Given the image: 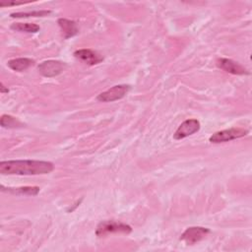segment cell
<instances>
[{
  "label": "cell",
  "instance_id": "cell-13",
  "mask_svg": "<svg viewBox=\"0 0 252 252\" xmlns=\"http://www.w3.org/2000/svg\"><path fill=\"white\" fill-rule=\"evenodd\" d=\"M11 29L16 32L35 33L40 30V27L32 23H15L11 25Z\"/></svg>",
  "mask_w": 252,
  "mask_h": 252
},
{
  "label": "cell",
  "instance_id": "cell-8",
  "mask_svg": "<svg viewBox=\"0 0 252 252\" xmlns=\"http://www.w3.org/2000/svg\"><path fill=\"white\" fill-rule=\"evenodd\" d=\"M217 66L233 75H248L249 71L243 67L241 64H239L236 61H233L232 59H228V58H219L217 60Z\"/></svg>",
  "mask_w": 252,
  "mask_h": 252
},
{
  "label": "cell",
  "instance_id": "cell-1",
  "mask_svg": "<svg viewBox=\"0 0 252 252\" xmlns=\"http://www.w3.org/2000/svg\"><path fill=\"white\" fill-rule=\"evenodd\" d=\"M54 165L46 160H3L0 162L2 175H40L50 173Z\"/></svg>",
  "mask_w": 252,
  "mask_h": 252
},
{
  "label": "cell",
  "instance_id": "cell-3",
  "mask_svg": "<svg viewBox=\"0 0 252 252\" xmlns=\"http://www.w3.org/2000/svg\"><path fill=\"white\" fill-rule=\"evenodd\" d=\"M248 130L244 128H239V127H232L229 129H224L221 131H218L214 133L209 141L213 144H220V143H224L228 141H232L238 138H242L248 134Z\"/></svg>",
  "mask_w": 252,
  "mask_h": 252
},
{
  "label": "cell",
  "instance_id": "cell-5",
  "mask_svg": "<svg viewBox=\"0 0 252 252\" xmlns=\"http://www.w3.org/2000/svg\"><path fill=\"white\" fill-rule=\"evenodd\" d=\"M67 65L65 62L58 61V60H47L41 62L37 69L38 72L43 76L47 78H52L55 76H58L61 74L65 69Z\"/></svg>",
  "mask_w": 252,
  "mask_h": 252
},
{
  "label": "cell",
  "instance_id": "cell-14",
  "mask_svg": "<svg viewBox=\"0 0 252 252\" xmlns=\"http://www.w3.org/2000/svg\"><path fill=\"white\" fill-rule=\"evenodd\" d=\"M0 124L3 128H18L23 126V123L19 119L8 114H3L1 116Z\"/></svg>",
  "mask_w": 252,
  "mask_h": 252
},
{
  "label": "cell",
  "instance_id": "cell-16",
  "mask_svg": "<svg viewBox=\"0 0 252 252\" xmlns=\"http://www.w3.org/2000/svg\"><path fill=\"white\" fill-rule=\"evenodd\" d=\"M21 4H25V2H0V6L1 7H5V6H12V5H21Z\"/></svg>",
  "mask_w": 252,
  "mask_h": 252
},
{
  "label": "cell",
  "instance_id": "cell-6",
  "mask_svg": "<svg viewBox=\"0 0 252 252\" xmlns=\"http://www.w3.org/2000/svg\"><path fill=\"white\" fill-rule=\"evenodd\" d=\"M210 233V229L202 226H190L185 229L181 234L180 240L184 241L187 245H193L203 240Z\"/></svg>",
  "mask_w": 252,
  "mask_h": 252
},
{
  "label": "cell",
  "instance_id": "cell-9",
  "mask_svg": "<svg viewBox=\"0 0 252 252\" xmlns=\"http://www.w3.org/2000/svg\"><path fill=\"white\" fill-rule=\"evenodd\" d=\"M74 56L85 62L88 65H96L100 63L103 60L102 55H100L97 51H94L90 48H83V49H78L74 52Z\"/></svg>",
  "mask_w": 252,
  "mask_h": 252
},
{
  "label": "cell",
  "instance_id": "cell-10",
  "mask_svg": "<svg viewBox=\"0 0 252 252\" xmlns=\"http://www.w3.org/2000/svg\"><path fill=\"white\" fill-rule=\"evenodd\" d=\"M39 187L37 186H24V187H7L1 185V191L11 193L17 196H36L39 193Z\"/></svg>",
  "mask_w": 252,
  "mask_h": 252
},
{
  "label": "cell",
  "instance_id": "cell-15",
  "mask_svg": "<svg viewBox=\"0 0 252 252\" xmlns=\"http://www.w3.org/2000/svg\"><path fill=\"white\" fill-rule=\"evenodd\" d=\"M51 11L41 10V11H32V12H18L12 13L11 18H29V17H45L49 15Z\"/></svg>",
  "mask_w": 252,
  "mask_h": 252
},
{
  "label": "cell",
  "instance_id": "cell-7",
  "mask_svg": "<svg viewBox=\"0 0 252 252\" xmlns=\"http://www.w3.org/2000/svg\"><path fill=\"white\" fill-rule=\"evenodd\" d=\"M201 128L200 122L197 119H187L185 121H183L178 128L176 129V131L173 134V139L175 140H181L184 139L188 136H191L193 134H195L196 132H198Z\"/></svg>",
  "mask_w": 252,
  "mask_h": 252
},
{
  "label": "cell",
  "instance_id": "cell-4",
  "mask_svg": "<svg viewBox=\"0 0 252 252\" xmlns=\"http://www.w3.org/2000/svg\"><path fill=\"white\" fill-rule=\"evenodd\" d=\"M129 90L130 87L128 85H117L100 93L96 96V100L100 102H112L123 98L128 94Z\"/></svg>",
  "mask_w": 252,
  "mask_h": 252
},
{
  "label": "cell",
  "instance_id": "cell-17",
  "mask_svg": "<svg viewBox=\"0 0 252 252\" xmlns=\"http://www.w3.org/2000/svg\"><path fill=\"white\" fill-rule=\"evenodd\" d=\"M0 92H1L2 94H5V93H9V89H8V88H6V87L4 86V84H3V83H1Z\"/></svg>",
  "mask_w": 252,
  "mask_h": 252
},
{
  "label": "cell",
  "instance_id": "cell-12",
  "mask_svg": "<svg viewBox=\"0 0 252 252\" xmlns=\"http://www.w3.org/2000/svg\"><path fill=\"white\" fill-rule=\"evenodd\" d=\"M34 63H35V61L33 59H32V58L21 57V58H15V59L9 60L7 62V65L13 71L23 72V71L29 69L30 67L33 66Z\"/></svg>",
  "mask_w": 252,
  "mask_h": 252
},
{
  "label": "cell",
  "instance_id": "cell-11",
  "mask_svg": "<svg viewBox=\"0 0 252 252\" xmlns=\"http://www.w3.org/2000/svg\"><path fill=\"white\" fill-rule=\"evenodd\" d=\"M57 23H58L59 27L61 28L62 34L65 39H68V38L76 35L79 32L78 26H77L76 22H74V21H71V20H68L65 18H60V19H58Z\"/></svg>",
  "mask_w": 252,
  "mask_h": 252
},
{
  "label": "cell",
  "instance_id": "cell-2",
  "mask_svg": "<svg viewBox=\"0 0 252 252\" xmlns=\"http://www.w3.org/2000/svg\"><path fill=\"white\" fill-rule=\"evenodd\" d=\"M132 232V227L121 221L114 220H103L99 222L95 229V234L97 236H104L109 233H130Z\"/></svg>",
  "mask_w": 252,
  "mask_h": 252
}]
</instances>
